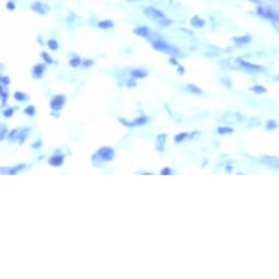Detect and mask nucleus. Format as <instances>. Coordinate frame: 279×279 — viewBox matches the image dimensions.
<instances>
[{"instance_id": "f257e3e1", "label": "nucleus", "mask_w": 279, "mask_h": 279, "mask_svg": "<svg viewBox=\"0 0 279 279\" xmlns=\"http://www.w3.org/2000/svg\"><path fill=\"white\" fill-rule=\"evenodd\" d=\"M152 47L154 48L158 52H162V53H166V54H171V55H177L179 54V49L173 45H170L166 42L162 40H157L153 41L152 43Z\"/></svg>"}, {"instance_id": "f03ea898", "label": "nucleus", "mask_w": 279, "mask_h": 279, "mask_svg": "<svg viewBox=\"0 0 279 279\" xmlns=\"http://www.w3.org/2000/svg\"><path fill=\"white\" fill-rule=\"evenodd\" d=\"M142 13L146 15L147 18L150 19V20L157 21V22L165 18V15H164V13L162 12L161 10H159V9H157V8H153V7H146V8H143Z\"/></svg>"}, {"instance_id": "7ed1b4c3", "label": "nucleus", "mask_w": 279, "mask_h": 279, "mask_svg": "<svg viewBox=\"0 0 279 279\" xmlns=\"http://www.w3.org/2000/svg\"><path fill=\"white\" fill-rule=\"evenodd\" d=\"M95 157H98L100 160H102V161H105V162H108V161H112L114 159V157H115V152H114V149L111 148V147H102V148H100L98 150V152H96Z\"/></svg>"}, {"instance_id": "20e7f679", "label": "nucleus", "mask_w": 279, "mask_h": 279, "mask_svg": "<svg viewBox=\"0 0 279 279\" xmlns=\"http://www.w3.org/2000/svg\"><path fill=\"white\" fill-rule=\"evenodd\" d=\"M65 102L66 96L64 94H57L50 101V108L53 111H60L61 108L64 107V105H65Z\"/></svg>"}, {"instance_id": "39448f33", "label": "nucleus", "mask_w": 279, "mask_h": 279, "mask_svg": "<svg viewBox=\"0 0 279 279\" xmlns=\"http://www.w3.org/2000/svg\"><path fill=\"white\" fill-rule=\"evenodd\" d=\"M261 161L265 164L266 166H269L272 169H279V157L275 156H263L261 159Z\"/></svg>"}, {"instance_id": "423d86ee", "label": "nucleus", "mask_w": 279, "mask_h": 279, "mask_svg": "<svg viewBox=\"0 0 279 279\" xmlns=\"http://www.w3.org/2000/svg\"><path fill=\"white\" fill-rule=\"evenodd\" d=\"M30 8L32 11H34V12L38 13V14H42V15L46 14V13L48 12V10H49L47 6H46L45 3L41 2V1H35V2H33L32 5L30 6Z\"/></svg>"}, {"instance_id": "0eeeda50", "label": "nucleus", "mask_w": 279, "mask_h": 279, "mask_svg": "<svg viewBox=\"0 0 279 279\" xmlns=\"http://www.w3.org/2000/svg\"><path fill=\"white\" fill-rule=\"evenodd\" d=\"M238 61H239V64L242 66V67H243V68L247 69V70L256 71V72H258V71H262V70H264V68H263L262 66L255 65V64L249 63V61H245V60H242V59H238Z\"/></svg>"}, {"instance_id": "6e6552de", "label": "nucleus", "mask_w": 279, "mask_h": 279, "mask_svg": "<svg viewBox=\"0 0 279 279\" xmlns=\"http://www.w3.org/2000/svg\"><path fill=\"white\" fill-rule=\"evenodd\" d=\"M65 161V156L63 153H56L48 159V163L53 166H60Z\"/></svg>"}, {"instance_id": "1a4fd4ad", "label": "nucleus", "mask_w": 279, "mask_h": 279, "mask_svg": "<svg viewBox=\"0 0 279 279\" xmlns=\"http://www.w3.org/2000/svg\"><path fill=\"white\" fill-rule=\"evenodd\" d=\"M45 69H46V67L44 64H37V65H35L33 67L32 76L35 79H41L43 77L44 72H45Z\"/></svg>"}, {"instance_id": "9d476101", "label": "nucleus", "mask_w": 279, "mask_h": 279, "mask_svg": "<svg viewBox=\"0 0 279 279\" xmlns=\"http://www.w3.org/2000/svg\"><path fill=\"white\" fill-rule=\"evenodd\" d=\"M134 34H136L138 36H141V37H148L149 34H150V30H149L148 26H137L133 30Z\"/></svg>"}, {"instance_id": "9b49d317", "label": "nucleus", "mask_w": 279, "mask_h": 279, "mask_svg": "<svg viewBox=\"0 0 279 279\" xmlns=\"http://www.w3.org/2000/svg\"><path fill=\"white\" fill-rule=\"evenodd\" d=\"M130 76L135 79H143L148 76V71L143 70V69H134L131 70Z\"/></svg>"}, {"instance_id": "f8f14e48", "label": "nucleus", "mask_w": 279, "mask_h": 279, "mask_svg": "<svg viewBox=\"0 0 279 279\" xmlns=\"http://www.w3.org/2000/svg\"><path fill=\"white\" fill-rule=\"evenodd\" d=\"M191 24L193 28L195 29H200L205 25V21L201 18H199L198 15H194L193 18L191 19Z\"/></svg>"}, {"instance_id": "ddd939ff", "label": "nucleus", "mask_w": 279, "mask_h": 279, "mask_svg": "<svg viewBox=\"0 0 279 279\" xmlns=\"http://www.w3.org/2000/svg\"><path fill=\"white\" fill-rule=\"evenodd\" d=\"M98 28L101 30H110L114 28V22L111 20H103L98 23Z\"/></svg>"}, {"instance_id": "4468645a", "label": "nucleus", "mask_w": 279, "mask_h": 279, "mask_svg": "<svg viewBox=\"0 0 279 279\" xmlns=\"http://www.w3.org/2000/svg\"><path fill=\"white\" fill-rule=\"evenodd\" d=\"M233 41L235 42L238 45H245V44H247V43H250L251 42V37L250 36H247V35H245V36H239V37H235V38H233Z\"/></svg>"}, {"instance_id": "2eb2a0df", "label": "nucleus", "mask_w": 279, "mask_h": 279, "mask_svg": "<svg viewBox=\"0 0 279 279\" xmlns=\"http://www.w3.org/2000/svg\"><path fill=\"white\" fill-rule=\"evenodd\" d=\"M148 121H149V118L147 117V116H140V117L136 118V119L133 122V125H134V127H135V126H143L145 124L148 123Z\"/></svg>"}, {"instance_id": "dca6fc26", "label": "nucleus", "mask_w": 279, "mask_h": 279, "mask_svg": "<svg viewBox=\"0 0 279 279\" xmlns=\"http://www.w3.org/2000/svg\"><path fill=\"white\" fill-rule=\"evenodd\" d=\"M29 134H30V128H24L21 130V133H19L18 135V139H19V142L22 143L23 141L25 140V139L28 138Z\"/></svg>"}, {"instance_id": "f3484780", "label": "nucleus", "mask_w": 279, "mask_h": 279, "mask_svg": "<svg viewBox=\"0 0 279 279\" xmlns=\"http://www.w3.org/2000/svg\"><path fill=\"white\" fill-rule=\"evenodd\" d=\"M25 165L24 164H19V165L17 166H13V168H10L9 170H7V171H3L2 173H6V174H17L19 171H21L22 169H24Z\"/></svg>"}, {"instance_id": "a211bd4d", "label": "nucleus", "mask_w": 279, "mask_h": 279, "mask_svg": "<svg viewBox=\"0 0 279 279\" xmlns=\"http://www.w3.org/2000/svg\"><path fill=\"white\" fill-rule=\"evenodd\" d=\"M186 89H187V91H189L191 93H194V94H201L200 89L197 86H195V84H193V83H188L186 86Z\"/></svg>"}, {"instance_id": "6ab92c4d", "label": "nucleus", "mask_w": 279, "mask_h": 279, "mask_svg": "<svg viewBox=\"0 0 279 279\" xmlns=\"http://www.w3.org/2000/svg\"><path fill=\"white\" fill-rule=\"evenodd\" d=\"M234 133V129L231 127H226V126H221L218 128V134L220 135H230V134Z\"/></svg>"}, {"instance_id": "aec40b11", "label": "nucleus", "mask_w": 279, "mask_h": 279, "mask_svg": "<svg viewBox=\"0 0 279 279\" xmlns=\"http://www.w3.org/2000/svg\"><path fill=\"white\" fill-rule=\"evenodd\" d=\"M187 137H188V133H186V131H184V133H179L175 137H174V141H175L176 143H180V142H182V141L185 140Z\"/></svg>"}, {"instance_id": "412c9836", "label": "nucleus", "mask_w": 279, "mask_h": 279, "mask_svg": "<svg viewBox=\"0 0 279 279\" xmlns=\"http://www.w3.org/2000/svg\"><path fill=\"white\" fill-rule=\"evenodd\" d=\"M14 99L19 102H23V101H26L29 100V96L23 92H20V91H17L14 92Z\"/></svg>"}, {"instance_id": "4be33fe9", "label": "nucleus", "mask_w": 279, "mask_h": 279, "mask_svg": "<svg viewBox=\"0 0 279 279\" xmlns=\"http://www.w3.org/2000/svg\"><path fill=\"white\" fill-rule=\"evenodd\" d=\"M80 65H82V61H81V59L79 57H73L69 60V66L72 67V68H77Z\"/></svg>"}, {"instance_id": "5701e85b", "label": "nucleus", "mask_w": 279, "mask_h": 279, "mask_svg": "<svg viewBox=\"0 0 279 279\" xmlns=\"http://www.w3.org/2000/svg\"><path fill=\"white\" fill-rule=\"evenodd\" d=\"M251 91L252 92L256 93V94H263V93L267 92V89L265 88V87L263 86H254L251 88Z\"/></svg>"}, {"instance_id": "b1692460", "label": "nucleus", "mask_w": 279, "mask_h": 279, "mask_svg": "<svg viewBox=\"0 0 279 279\" xmlns=\"http://www.w3.org/2000/svg\"><path fill=\"white\" fill-rule=\"evenodd\" d=\"M47 46L50 50H57L58 47H59V44L56 40H49L47 42Z\"/></svg>"}, {"instance_id": "393cba45", "label": "nucleus", "mask_w": 279, "mask_h": 279, "mask_svg": "<svg viewBox=\"0 0 279 279\" xmlns=\"http://www.w3.org/2000/svg\"><path fill=\"white\" fill-rule=\"evenodd\" d=\"M41 57L43 58V60L45 61L46 64H53V58L50 57L49 54H47L46 52H42V53H41Z\"/></svg>"}, {"instance_id": "a878e982", "label": "nucleus", "mask_w": 279, "mask_h": 279, "mask_svg": "<svg viewBox=\"0 0 279 279\" xmlns=\"http://www.w3.org/2000/svg\"><path fill=\"white\" fill-rule=\"evenodd\" d=\"M158 24L161 26V28H166V26H169L170 24H172V20H170V19H162V20L158 21Z\"/></svg>"}, {"instance_id": "bb28decb", "label": "nucleus", "mask_w": 279, "mask_h": 279, "mask_svg": "<svg viewBox=\"0 0 279 279\" xmlns=\"http://www.w3.org/2000/svg\"><path fill=\"white\" fill-rule=\"evenodd\" d=\"M24 113L26 114V115H29V116H33L34 114H35V107H34L33 105L26 106L25 110H24Z\"/></svg>"}, {"instance_id": "cd10ccee", "label": "nucleus", "mask_w": 279, "mask_h": 279, "mask_svg": "<svg viewBox=\"0 0 279 279\" xmlns=\"http://www.w3.org/2000/svg\"><path fill=\"white\" fill-rule=\"evenodd\" d=\"M277 127V122L274 121V119H270V121L267 122L266 124V128L269 129V130H272V129H275Z\"/></svg>"}, {"instance_id": "c85d7f7f", "label": "nucleus", "mask_w": 279, "mask_h": 279, "mask_svg": "<svg viewBox=\"0 0 279 279\" xmlns=\"http://www.w3.org/2000/svg\"><path fill=\"white\" fill-rule=\"evenodd\" d=\"M18 135H19L18 130L17 129H12L10 133L8 134V139L9 140H13L14 138H18Z\"/></svg>"}, {"instance_id": "c756f323", "label": "nucleus", "mask_w": 279, "mask_h": 279, "mask_svg": "<svg viewBox=\"0 0 279 279\" xmlns=\"http://www.w3.org/2000/svg\"><path fill=\"white\" fill-rule=\"evenodd\" d=\"M160 174L161 175H171V174H173V171H172L171 169L169 168V166H165V168H163L161 170V172H160Z\"/></svg>"}, {"instance_id": "7c9ffc66", "label": "nucleus", "mask_w": 279, "mask_h": 279, "mask_svg": "<svg viewBox=\"0 0 279 279\" xmlns=\"http://www.w3.org/2000/svg\"><path fill=\"white\" fill-rule=\"evenodd\" d=\"M6 8H7V10H9V11L15 10V3L13 2L12 0H10V1H7V3H6Z\"/></svg>"}, {"instance_id": "2f4dec72", "label": "nucleus", "mask_w": 279, "mask_h": 279, "mask_svg": "<svg viewBox=\"0 0 279 279\" xmlns=\"http://www.w3.org/2000/svg\"><path fill=\"white\" fill-rule=\"evenodd\" d=\"M13 113H14V108H12V107H11V108H7V110H5V111H3V116H5V117L9 118V117H11V116L13 115Z\"/></svg>"}, {"instance_id": "473e14b6", "label": "nucleus", "mask_w": 279, "mask_h": 279, "mask_svg": "<svg viewBox=\"0 0 279 279\" xmlns=\"http://www.w3.org/2000/svg\"><path fill=\"white\" fill-rule=\"evenodd\" d=\"M0 81H1V84H2V86H9V84H10V78L7 77V76H2V77L0 78Z\"/></svg>"}, {"instance_id": "72a5a7b5", "label": "nucleus", "mask_w": 279, "mask_h": 279, "mask_svg": "<svg viewBox=\"0 0 279 279\" xmlns=\"http://www.w3.org/2000/svg\"><path fill=\"white\" fill-rule=\"evenodd\" d=\"M165 139H166V135H164V134H161V135H159V136L157 137V140H158V142L160 143V145H163V143L165 142Z\"/></svg>"}, {"instance_id": "f704fd0d", "label": "nucleus", "mask_w": 279, "mask_h": 279, "mask_svg": "<svg viewBox=\"0 0 279 279\" xmlns=\"http://www.w3.org/2000/svg\"><path fill=\"white\" fill-rule=\"evenodd\" d=\"M93 64H94V61H93L92 59H86L84 61H82V65L84 66L86 68H89V67L93 66Z\"/></svg>"}, {"instance_id": "c9c22d12", "label": "nucleus", "mask_w": 279, "mask_h": 279, "mask_svg": "<svg viewBox=\"0 0 279 279\" xmlns=\"http://www.w3.org/2000/svg\"><path fill=\"white\" fill-rule=\"evenodd\" d=\"M0 93H1V100H2V104H5L6 100H7V98H8V93H6L5 91H3L2 87L0 88Z\"/></svg>"}, {"instance_id": "e433bc0d", "label": "nucleus", "mask_w": 279, "mask_h": 279, "mask_svg": "<svg viewBox=\"0 0 279 279\" xmlns=\"http://www.w3.org/2000/svg\"><path fill=\"white\" fill-rule=\"evenodd\" d=\"M136 86V81H135V78H131V79H129L128 81H127V87H135Z\"/></svg>"}, {"instance_id": "4c0bfd02", "label": "nucleus", "mask_w": 279, "mask_h": 279, "mask_svg": "<svg viewBox=\"0 0 279 279\" xmlns=\"http://www.w3.org/2000/svg\"><path fill=\"white\" fill-rule=\"evenodd\" d=\"M6 133H8V129L2 126V128H1V137H0V138H1V140H3V138H5Z\"/></svg>"}, {"instance_id": "58836bf2", "label": "nucleus", "mask_w": 279, "mask_h": 279, "mask_svg": "<svg viewBox=\"0 0 279 279\" xmlns=\"http://www.w3.org/2000/svg\"><path fill=\"white\" fill-rule=\"evenodd\" d=\"M177 72H179L180 75H184V73H185V68L182 67V66H179V68H177Z\"/></svg>"}, {"instance_id": "ea45409f", "label": "nucleus", "mask_w": 279, "mask_h": 279, "mask_svg": "<svg viewBox=\"0 0 279 279\" xmlns=\"http://www.w3.org/2000/svg\"><path fill=\"white\" fill-rule=\"evenodd\" d=\"M169 61H170V64H171V65H179L177 60H176L175 58H173V57L170 58V60H169Z\"/></svg>"}, {"instance_id": "a19ab883", "label": "nucleus", "mask_w": 279, "mask_h": 279, "mask_svg": "<svg viewBox=\"0 0 279 279\" xmlns=\"http://www.w3.org/2000/svg\"><path fill=\"white\" fill-rule=\"evenodd\" d=\"M41 145H42V142H41V141H37V142H36V143H34V145H32V147H33V148H38V147H40Z\"/></svg>"}, {"instance_id": "79ce46f5", "label": "nucleus", "mask_w": 279, "mask_h": 279, "mask_svg": "<svg viewBox=\"0 0 279 279\" xmlns=\"http://www.w3.org/2000/svg\"><path fill=\"white\" fill-rule=\"evenodd\" d=\"M129 2H136V1H141V0H127Z\"/></svg>"}, {"instance_id": "37998d69", "label": "nucleus", "mask_w": 279, "mask_h": 279, "mask_svg": "<svg viewBox=\"0 0 279 279\" xmlns=\"http://www.w3.org/2000/svg\"><path fill=\"white\" fill-rule=\"evenodd\" d=\"M251 1H253V2H258V0H251Z\"/></svg>"}]
</instances>
